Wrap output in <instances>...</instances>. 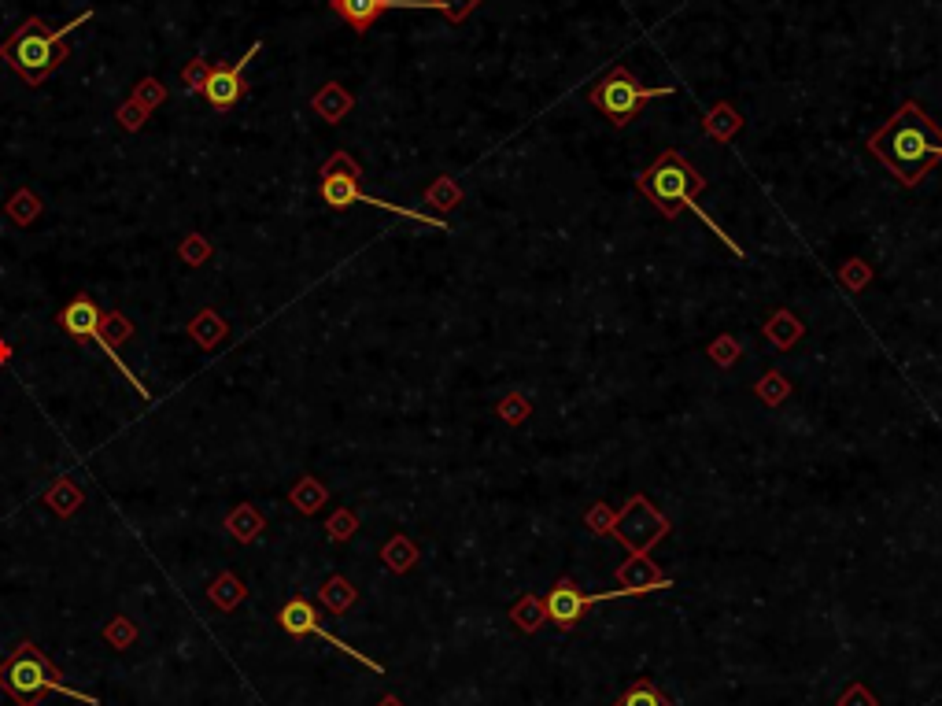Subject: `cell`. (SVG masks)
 <instances>
[{"label": "cell", "instance_id": "cell-1", "mask_svg": "<svg viewBox=\"0 0 942 706\" xmlns=\"http://www.w3.org/2000/svg\"><path fill=\"white\" fill-rule=\"evenodd\" d=\"M869 152L898 182L913 189L924 182V174L942 163V130L924 115L917 100H906L894 111L880 134L869 137Z\"/></svg>", "mask_w": 942, "mask_h": 706}, {"label": "cell", "instance_id": "cell-2", "mask_svg": "<svg viewBox=\"0 0 942 706\" xmlns=\"http://www.w3.org/2000/svg\"><path fill=\"white\" fill-rule=\"evenodd\" d=\"M636 185H640L643 196H647V200H651V204L662 211L665 219H677L680 211L688 207V211H695V215H699V219L710 226L713 237L725 244L732 256H739V259L747 256V252H743V244H739L736 237H728L725 226H717V219H713V215H706V211L695 204V193H702V189H706V178H702V174L691 167L688 159L680 156L677 148H665L662 156L654 159L647 171L636 174Z\"/></svg>", "mask_w": 942, "mask_h": 706}, {"label": "cell", "instance_id": "cell-3", "mask_svg": "<svg viewBox=\"0 0 942 706\" xmlns=\"http://www.w3.org/2000/svg\"><path fill=\"white\" fill-rule=\"evenodd\" d=\"M89 19H93V12L74 15L71 23L60 26V30H49L41 19H26V23L0 45V60H8V67H12L19 78H26L30 86H41V82L67 60L63 37L71 34V30H78L82 23H89Z\"/></svg>", "mask_w": 942, "mask_h": 706}, {"label": "cell", "instance_id": "cell-4", "mask_svg": "<svg viewBox=\"0 0 942 706\" xmlns=\"http://www.w3.org/2000/svg\"><path fill=\"white\" fill-rule=\"evenodd\" d=\"M0 688H8V692H12L23 706H34L45 692H60V695H71V699H78V703L97 706V699H93V695L67 688L60 673L49 666V658L41 655L34 644H19V651H15V655L8 658L4 666H0Z\"/></svg>", "mask_w": 942, "mask_h": 706}, {"label": "cell", "instance_id": "cell-5", "mask_svg": "<svg viewBox=\"0 0 942 706\" xmlns=\"http://www.w3.org/2000/svg\"><path fill=\"white\" fill-rule=\"evenodd\" d=\"M318 193H322V200H326L329 207H337V211H344V207L351 204H366V207H377V211H388V215H403V219H411V222H425V226H433V230H447L444 219H433V215H425V211L388 204V200H377V196L363 193V189H359V163H355L348 152H337V156L322 167V189H318Z\"/></svg>", "mask_w": 942, "mask_h": 706}, {"label": "cell", "instance_id": "cell-6", "mask_svg": "<svg viewBox=\"0 0 942 706\" xmlns=\"http://www.w3.org/2000/svg\"><path fill=\"white\" fill-rule=\"evenodd\" d=\"M677 89L673 86H640L636 82V74L628 71V67H614V71L606 74L603 82L588 93V100H592L595 111H603L606 119L614 122V126H628V122L636 119V111L647 104V100L654 97H673Z\"/></svg>", "mask_w": 942, "mask_h": 706}, {"label": "cell", "instance_id": "cell-7", "mask_svg": "<svg viewBox=\"0 0 942 706\" xmlns=\"http://www.w3.org/2000/svg\"><path fill=\"white\" fill-rule=\"evenodd\" d=\"M56 322H60V326L67 329V333H71L74 341H82V344H97V348H100V355H108L111 363L119 366V374H122V378H126V381H130L133 389H137V396H145V400H148V389H145V385H141V381H137V374H133L130 366L122 363L119 348L111 344V337H108V333H104V326H100V307L93 304L89 296H74L71 304H67V307H63V311H60V318H56Z\"/></svg>", "mask_w": 942, "mask_h": 706}, {"label": "cell", "instance_id": "cell-8", "mask_svg": "<svg viewBox=\"0 0 942 706\" xmlns=\"http://www.w3.org/2000/svg\"><path fill=\"white\" fill-rule=\"evenodd\" d=\"M610 533L628 548V555H647V551L669 533V518H665L658 507H654L647 496H632V500L617 511L614 529Z\"/></svg>", "mask_w": 942, "mask_h": 706}, {"label": "cell", "instance_id": "cell-9", "mask_svg": "<svg viewBox=\"0 0 942 706\" xmlns=\"http://www.w3.org/2000/svg\"><path fill=\"white\" fill-rule=\"evenodd\" d=\"M278 621H281V629H285V633H292V636H318V640H326L329 647H337L340 655L355 658V662L370 666L374 673H381V666H377L374 658H366L363 651H355V647L344 644L340 636H333L329 629H322V621H318V610H314L311 603H307V599H292V603H285V607H281V614H278Z\"/></svg>", "mask_w": 942, "mask_h": 706}, {"label": "cell", "instance_id": "cell-10", "mask_svg": "<svg viewBox=\"0 0 942 706\" xmlns=\"http://www.w3.org/2000/svg\"><path fill=\"white\" fill-rule=\"evenodd\" d=\"M329 8H333L355 34H366L385 12H396V8L399 12H440L444 4H440V0H329Z\"/></svg>", "mask_w": 942, "mask_h": 706}, {"label": "cell", "instance_id": "cell-11", "mask_svg": "<svg viewBox=\"0 0 942 706\" xmlns=\"http://www.w3.org/2000/svg\"><path fill=\"white\" fill-rule=\"evenodd\" d=\"M628 596L625 588H617V592H595V596H584L569 577H558L555 588L547 592V621H555L558 629H573L580 618H584V610L595 607V603H606V599H621Z\"/></svg>", "mask_w": 942, "mask_h": 706}, {"label": "cell", "instance_id": "cell-12", "mask_svg": "<svg viewBox=\"0 0 942 706\" xmlns=\"http://www.w3.org/2000/svg\"><path fill=\"white\" fill-rule=\"evenodd\" d=\"M263 49L259 41H255L252 49L244 52L241 60H237V67H211V74H207L204 89H200V97H207V104L218 111H230L237 100L248 93V82H244V71H248V63L255 60V52Z\"/></svg>", "mask_w": 942, "mask_h": 706}, {"label": "cell", "instance_id": "cell-13", "mask_svg": "<svg viewBox=\"0 0 942 706\" xmlns=\"http://www.w3.org/2000/svg\"><path fill=\"white\" fill-rule=\"evenodd\" d=\"M617 588H625L628 596H651V592L673 588V581L647 555H628V562L617 566Z\"/></svg>", "mask_w": 942, "mask_h": 706}, {"label": "cell", "instance_id": "cell-14", "mask_svg": "<svg viewBox=\"0 0 942 706\" xmlns=\"http://www.w3.org/2000/svg\"><path fill=\"white\" fill-rule=\"evenodd\" d=\"M311 108L318 111V115H322L326 122H340L351 108H355V97H351V93L340 86V82H326V86L314 93Z\"/></svg>", "mask_w": 942, "mask_h": 706}, {"label": "cell", "instance_id": "cell-15", "mask_svg": "<svg viewBox=\"0 0 942 706\" xmlns=\"http://www.w3.org/2000/svg\"><path fill=\"white\" fill-rule=\"evenodd\" d=\"M739 130H743V115L732 104H713L710 115H706V134L713 141H732Z\"/></svg>", "mask_w": 942, "mask_h": 706}, {"label": "cell", "instance_id": "cell-16", "mask_svg": "<svg viewBox=\"0 0 942 706\" xmlns=\"http://www.w3.org/2000/svg\"><path fill=\"white\" fill-rule=\"evenodd\" d=\"M189 333L196 337V344H200V348H215L218 341H226L230 326L222 322V315H218V311H211V307H207V311H200V315L189 322Z\"/></svg>", "mask_w": 942, "mask_h": 706}, {"label": "cell", "instance_id": "cell-17", "mask_svg": "<svg viewBox=\"0 0 942 706\" xmlns=\"http://www.w3.org/2000/svg\"><path fill=\"white\" fill-rule=\"evenodd\" d=\"M765 333H769V341H773L776 348H795V344L802 341L806 326H802L791 311H776V315L765 322Z\"/></svg>", "mask_w": 942, "mask_h": 706}, {"label": "cell", "instance_id": "cell-18", "mask_svg": "<svg viewBox=\"0 0 942 706\" xmlns=\"http://www.w3.org/2000/svg\"><path fill=\"white\" fill-rule=\"evenodd\" d=\"M510 621H514V629H521V633H536L540 625L547 621V607L540 596H521L514 607H510Z\"/></svg>", "mask_w": 942, "mask_h": 706}, {"label": "cell", "instance_id": "cell-19", "mask_svg": "<svg viewBox=\"0 0 942 706\" xmlns=\"http://www.w3.org/2000/svg\"><path fill=\"white\" fill-rule=\"evenodd\" d=\"M226 529H230V533L237 536L241 544H252L255 536L263 533V514L255 511L252 503H241V507H237L230 518H226Z\"/></svg>", "mask_w": 942, "mask_h": 706}, {"label": "cell", "instance_id": "cell-20", "mask_svg": "<svg viewBox=\"0 0 942 706\" xmlns=\"http://www.w3.org/2000/svg\"><path fill=\"white\" fill-rule=\"evenodd\" d=\"M381 559L388 562V570H396V573H407L418 562V548H414V540L411 536H403V533H396L392 540H388L385 548H381Z\"/></svg>", "mask_w": 942, "mask_h": 706}, {"label": "cell", "instance_id": "cell-21", "mask_svg": "<svg viewBox=\"0 0 942 706\" xmlns=\"http://www.w3.org/2000/svg\"><path fill=\"white\" fill-rule=\"evenodd\" d=\"M425 204L429 207H440V211H455V207L462 204V189L455 178H447V174H440L429 189H425Z\"/></svg>", "mask_w": 942, "mask_h": 706}, {"label": "cell", "instance_id": "cell-22", "mask_svg": "<svg viewBox=\"0 0 942 706\" xmlns=\"http://www.w3.org/2000/svg\"><path fill=\"white\" fill-rule=\"evenodd\" d=\"M45 503H49V507H52L56 514L71 518V514L78 511V507H82V492H78V488H74L71 481H67V477H60V481H56V485H52L49 492H45Z\"/></svg>", "mask_w": 942, "mask_h": 706}, {"label": "cell", "instance_id": "cell-23", "mask_svg": "<svg viewBox=\"0 0 942 706\" xmlns=\"http://www.w3.org/2000/svg\"><path fill=\"white\" fill-rule=\"evenodd\" d=\"M318 596H322V603H326L333 614H344V610H348L351 603L359 599V592H355V588H351V581H344V577H329Z\"/></svg>", "mask_w": 942, "mask_h": 706}, {"label": "cell", "instance_id": "cell-24", "mask_svg": "<svg viewBox=\"0 0 942 706\" xmlns=\"http://www.w3.org/2000/svg\"><path fill=\"white\" fill-rule=\"evenodd\" d=\"M292 507L303 514H314L322 503H326V488H322V481H314V477H303L300 485L292 488Z\"/></svg>", "mask_w": 942, "mask_h": 706}, {"label": "cell", "instance_id": "cell-25", "mask_svg": "<svg viewBox=\"0 0 942 706\" xmlns=\"http://www.w3.org/2000/svg\"><path fill=\"white\" fill-rule=\"evenodd\" d=\"M617 706H673V703L658 692V684L643 677V681H636L625 695H621V699H617Z\"/></svg>", "mask_w": 942, "mask_h": 706}, {"label": "cell", "instance_id": "cell-26", "mask_svg": "<svg viewBox=\"0 0 942 706\" xmlns=\"http://www.w3.org/2000/svg\"><path fill=\"white\" fill-rule=\"evenodd\" d=\"M8 215H12L15 226H30V222H37V215H41V200H37L30 189H19V193L8 200Z\"/></svg>", "mask_w": 942, "mask_h": 706}, {"label": "cell", "instance_id": "cell-27", "mask_svg": "<svg viewBox=\"0 0 942 706\" xmlns=\"http://www.w3.org/2000/svg\"><path fill=\"white\" fill-rule=\"evenodd\" d=\"M758 396H761V403H769V407H780V403L791 396V381L780 374V370H769L765 378L758 381Z\"/></svg>", "mask_w": 942, "mask_h": 706}, {"label": "cell", "instance_id": "cell-28", "mask_svg": "<svg viewBox=\"0 0 942 706\" xmlns=\"http://www.w3.org/2000/svg\"><path fill=\"white\" fill-rule=\"evenodd\" d=\"M496 414L507 422V426H521L525 418L532 414V403H529V396H521V392H510L507 400H499L496 403Z\"/></svg>", "mask_w": 942, "mask_h": 706}, {"label": "cell", "instance_id": "cell-29", "mask_svg": "<svg viewBox=\"0 0 942 706\" xmlns=\"http://www.w3.org/2000/svg\"><path fill=\"white\" fill-rule=\"evenodd\" d=\"M211 599H215L222 610H230L244 599V585L237 581V577H230V573H222L215 585H211Z\"/></svg>", "mask_w": 942, "mask_h": 706}, {"label": "cell", "instance_id": "cell-30", "mask_svg": "<svg viewBox=\"0 0 942 706\" xmlns=\"http://www.w3.org/2000/svg\"><path fill=\"white\" fill-rule=\"evenodd\" d=\"M869 278H872V267H865L861 259H850V263H846V267L839 270V281H843L850 293L865 289V285H869Z\"/></svg>", "mask_w": 942, "mask_h": 706}, {"label": "cell", "instance_id": "cell-31", "mask_svg": "<svg viewBox=\"0 0 942 706\" xmlns=\"http://www.w3.org/2000/svg\"><path fill=\"white\" fill-rule=\"evenodd\" d=\"M710 359L717 366H736V359H739V341L736 337H717V341L710 344Z\"/></svg>", "mask_w": 942, "mask_h": 706}, {"label": "cell", "instance_id": "cell-32", "mask_svg": "<svg viewBox=\"0 0 942 706\" xmlns=\"http://www.w3.org/2000/svg\"><path fill=\"white\" fill-rule=\"evenodd\" d=\"M614 518H617V514L610 511L606 503H595L592 511L584 514V522H588V529H592L595 536H606V533H610V529H614Z\"/></svg>", "mask_w": 942, "mask_h": 706}, {"label": "cell", "instance_id": "cell-33", "mask_svg": "<svg viewBox=\"0 0 942 706\" xmlns=\"http://www.w3.org/2000/svg\"><path fill=\"white\" fill-rule=\"evenodd\" d=\"M839 706H880V699L869 692V684L854 681L843 695H839Z\"/></svg>", "mask_w": 942, "mask_h": 706}, {"label": "cell", "instance_id": "cell-34", "mask_svg": "<svg viewBox=\"0 0 942 706\" xmlns=\"http://www.w3.org/2000/svg\"><path fill=\"white\" fill-rule=\"evenodd\" d=\"M100 326H104V333H108L111 341H126V337H133V326L119 315V311H111V315H100Z\"/></svg>", "mask_w": 942, "mask_h": 706}, {"label": "cell", "instance_id": "cell-35", "mask_svg": "<svg viewBox=\"0 0 942 706\" xmlns=\"http://www.w3.org/2000/svg\"><path fill=\"white\" fill-rule=\"evenodd\" d=\"M440 4H444L440 12L447 15V23H466V19H470V12L477 8V4H481V0H440Z\"/></svg>", "mask_w": 942, "mask_h": 706}, {"label": "cell", "instance_id": "cell-36", "mask_svg": "<svg viewBox=\"0 0 942 706\" xmlns=\"http://www.w3.org/2000/svg\"><path fill=\"white\" fill-rule=\"evenodd\" d=\"M355 525H359V522H355V514H351V511H337L333 518H329V536H333V540H348V536L355 533Z\"/></svg>", "mask_w": 942, "mask_h": 706}, {"label": "cell", "instance_id": "cell-37", "mask_svg": "<svg viewBox=\"0 0 942 706\" xmlns=\"http://www.w3.org/2000/svg\"><path fill=\"white\" fill-rule=\"evenodd\" d=\"M207 74H211V67H207V60H196L189 71H185V82L193 86V93H200L204 89V82H207Z\"/></svg>", "mask_w": 942, "mask_h": 706}, {"label": "cell", "instance_id": "cell-38", "mask_svg": "<svg viewBox=\"0 0 942 706\" xmlns=\"http://www.w3.org/2000/svg\"><path fill=\"white\" fill-rule=\"evenodd\" d=\"M182 256L189 259V263H204V259L211 256V248H207V244L193 233V237H189V244L182 248Z\"/></svg>", "mask_w": 942, "mask_h": 706}, {"label": "cell", "instance_id": "cell-39", "mask_svg": "<svg viewBox=\"0 0 942 706\" xmlns=\"http://www.w3.org/2000/svg\"><path fill=\"white\" fill-rule=\"evenodd\" d=\"M108 640H111V644H119V647H122V644H130V640H133V629L126 625V618H119V625H111V629H108Z\"/></svg>", "mask_w": 942, "mask_h": 706}, {"label": "cell", "instance_id": "cell-40", "mask_svg": "<svg viewBox=\"0 0 942 706\" xmlns=\"http://www.w3.org/2000/svg\"><path fill=\"white\" fill-rule=\"evenodd\" d=\"M137 89H141V93H137V97H141V104H148V108L163 100V89H159V82H141Z\"/></svg>", "mask_w": 942, "mask_h": 706}, {"label": "cell", "instance_id": "cell-41", "mask_svg": "<svg viewBox=\"0 0 942 706\" xmlns=\"http://www.w3.org/2000/svg\"><path fill=\"white\" fill-rule=\"evenodd\" d=\"M377 706H403V703H399L396 695H385V699H381V703H377Z\"/></svg>", "mask_w": 942, "mask_h": 706}, {"label": "cell", "instance_id": "cell-42", "mask_svg": "<svg viewBox=\"0 0 942 706\" xmlns=\"http://www.w3.org/2000/svg\"><path fill=\"white\" fill-rule=\"evenodd\" d=\"M0 363H8V344H0Z\"/></svg>", "mask_w": 942, "mask_h": 706}]
</instances>
